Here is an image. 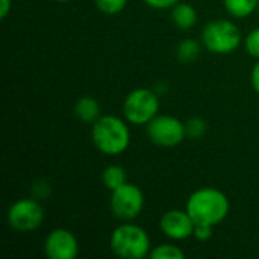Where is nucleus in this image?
Listing matches in <instances>:
<instances>
[{"label":"nucleus","instance_id":"1","mask_svg":"<svg viewBox=\"0 0 259 259\" xmlns=\"http://www.w3.org/2000/svg\"><path fill=\"white\" fill-rule=\"evenodd\" d=\"M187 211L196 225L215 226L228 217L229 200L220 190L205 187L190 196Z\"/></svg>","mask_w":259,"mask_h":259},{"label":"nucleus","instance_id":"2","mask_svg":"<svg viewBox=\"0 0 259 259\" xmlns=\"http://www.w3.org/2000/svg\"><path fill=\"white\" fill-rule=\"evenodd\" d=\"M91 138L97 150L108 156L123 153L131 143L129 127L115 115H100L93 123Z\"/></svg>","mask_w":259,"mask_h":259},{"label":"nucleus","instance_id":"3","mask_svg":"<svg viewBox=\"0 0 259 259\" xmlns=\"http://www.w3.org/2000/svg\"><path fill=\"white\" fill-rule=\"evenodd\" d=\"M111 250L123 259H143L150 253V240L147 232L137 225L118 226L109 240Z\"/></svg>","mask_w":259,"mask_h":259},{"label":"nucleus","instance_id":"4","mask_svg":"<svg viewBox=\"0 0 259 259\" xmlns=\"http://www.w3.org/2000/svg\"><path fill=\"white\" fill-rule=\"evenodd\" d=\"M202 41L211 53L228 55L237 50L241 44V33L232 21L215 20L203 29Z\"/></svg>","mask_w":259,"mask_h":259},{"label":"nucleus","instance_id":"5","mask_svg":"<svg viewBox=\"0 0 259 259\" xmlns=\"http://www.w3.org/2000/svg\"><path fill=\"white\" fill-rule=\"evenodd\" d=\"M159 111V99L152 90L137 88L127 94L123 103V114L132 124H149Z\"/></svg>","mask_w":259,"mask_h":259},{"label":"nucleus","instance_id":"6","mask_svg":"<svg viewBox=\"0 0 259 259\" xmlns=\"http://www.w3.org/2000/svg\"><path fill=\"white\" fill-rule=\"evenodd\" d=\"M109 203H111L112 214L117 219L129 222L141 214L144 208V196L137 185L126 182L112 191Z\"/></svg>","mask_w":259,"mask_h":259},{"label":"nucleus","instance_id":"7","mask_svg":"<svg viewBox=\"0 0 259 259\" xmlns=\"http://www.w3.org/2000/svg\"><path fill=\"white\" fill-rule=\"evenodd\" d=\"M149 138L161 147H175L187 137L185 124L171 115H156L147 124Z\"/></svg>","mask_w":259,"mask_h":259},{"label":"nucleus","instance_id":"8","mask_svg":"<svg viewBox=\"0 0 259 259\" xmlns=\"http://www.w3.org/2000/svg\"><path fill=\"white\" fill-rule=\"evenodd\" d=\"M44 211L36 200L21 199L11 205L8 211V223L18 232H30L41 226Z\"/></svg>","mask_w":259,"mask_h":259},{"label":"nucleus","instance_id":"9","mask_svg":"<svg viewBox=\"0 0 259 259\" xmlns=\"http://www.w3.org/2000/svg\"><path fill=\"white\" fill-rule=\"evenodd\" d=\"M159 226H161V231L164 232V235L167 238L182 241V240L190 238L194 234L196 223L187 209L185 211L171 209L161 217Z\"/></svg>","mask_w":259,"mask_h":259},{"label":"nucleus","instance_id":"10","mask_svg":"<svg viewBox=\"0 0 259 259\" xmlns=\"http://www.w3.org/2000/svg\"><path fill=\"white\" fill-rule=\"evenodd\" d=\"M44 252L50 259H74L79 252V244L70 231L55 229L46 238Z\"/></svg>","mask_w":259,"mask_h":259},{"label":"nucleus","instance_id":"11","mask_svg":"<svg viewBox=\"0 0 259 259\" xmlns=\"http://www.w3.org/2000/svg\"><path fill=\"white\" fill-rule=\"evenodd\" d=\"M74 114L83 123H94L100 117V105L94 97H80L74 105Z\"/></svg>","mask_w":259,"mask_h":259},{"label":"nucleus","instance_id":"12","mask_svg":"<svg viewBox=\"0 0 259 259\" xmlns=\"http://www.w3.org/2000/svg\"><path fill=\"white\" fill-rule=\"evenodd\" d=\"M171 20L173 23L179 27V29H190L196 24L197 21V12L196 9L188 5V3H178L173 6L171 11Z\"/></svg>","mask_w":259,"mask_h":259},{"label":"nucleus","instance_id":"13","mask_svg":"<svg viewBox=\"0 0 259 259\" xmlns=\"http://www.w3.org/2000/svg\"><path fill=\"white\" fill-rule=\"evenodd\" d=\"M226 11L235 18H246L258 11L259 0H223Z\"/></svg>","mask_w":259,"mask_h":259},{"label":"nucleus","instance_id":"14","mask_svg":"<svg viewBox=\"0 0 259 259\" xmlns=\"http://www.w3.org/2000/svg\"><path fill=\"white\" fill-rule=\"evenodd\" d=\"M102 182L108 190L114 191V190H117L118 187H121L123 184L127 182L126 170L123 167H120V165H109L102 173Z\"/></svg>","mask_w":259,"mask_h":259},{"label":"nucleus","instance_id":"15","mask_svg":"<svg viewBox=\"0 0 259 259\" xmlns=\"http://www.w3.org/2000/svg\"><path fill=\"white\" fill-rule=\"evenodd\" d=\"M176 53H178V59L179 61H182V62H191V61H194L199 56L200 46L194 39H184L182 42H179Z\"/></svg>","mask_w":259,"mask_h":259},{"label":"nucleus","instance_id":"16","mask_svg":"<svg viewBox=\"0 0 259 259\" xmlns=\"http://www.w3.org/2000/svg\"><path fill=\"white\" fill-rule=\"evenodd\" d=\"M149 256L152 259H184L185 253L173 244H161L150 250Z\"/></svg>","mask_w":259,"mask_h":259},{"label":"nucleus","instance_id":"17","mask_svg":"<svg viewBox=\"0 0 259 259\" xmlns=\"http://www.w3.org/2000/svg\"><path fill=\"white\" fill-rule=\"evenodd\" d=\"M94 3L103 14L114 15L124 9V6L127 5V0H94Z\"/></svg>","mask_w":259,"mask_h":259},{"label":"nucleus","instance_id":"18","mask_svg":"<svg viewBox=\"0 0 259 259\" xmlns=\"http://www.w3.org/2000/svg\"><path fill=\"white\" fill-rule=\"evenodd\" d=\"M185 132H187V137L193 140H199L206 132V123L202 118H190L185 123Z\"/></svg>","mask_w":259,"mask_h":259},{"label":"nucleus","instance_id":"19","mask_svg":"<svg viewBox=\"0 0 259 259\" xmlns=\"http://www.w3.org/2000/svg\"><path fill=\"white\" fill-rule=\"evenodd\" d=\"M244 46H246V50H247V53H249L250 56L258 58L259 59V27L253 29V30L246 36Z\"/></svg>","mask_w":259,"mask_h":259},{"label":"nucleus","instance_id":"20","mask_svg":"<svg viewBox=\"0 0 259 259\" xmlns=\"http://www.w3.org/2000/svg\"><path fill=\"white\" fill-rule=\"evenodd\" d=\"M212 228L214 226H208V225H196L193 235L199 241H206V240H209L212 237Z\"/></svg>","mask_w":259,"mask_h":259},{"label":"nucleus","instance_id":"21","mask_svg":"<svg viewBox=\"0 0 259 259\" xmlns=\"http://www.w3.org/2000/svg\"><path fill=\"white\" fill-rule=\"evenodd\" d=\"M144 2L153 9H168L179 3V0H144Z\"/></svg>","mask_w":259,"mask_h":259},{"label":"nucleus","instance_id":"22","mask_svg":"<svg viewBox=\"0 0 259 259\" xmlns=\"http://www.w3.org/2000/svg\"><path fill=\"white\" fill-rule=\"evenodd\" d=\"M12 8V0H0V18H6Z\"/></svg>","mask_w":259,"mask_h":259},{"label":"nucleus","instance_id":"23","mask_svg":"<svg viewBox=\"0 0 259 259\" xmlns=\"http://www.w3.org/2000/svg\"><path fill=\"white\" fill-rule=\"evenodd\" d=\"M252 85H253L255 91L259 94V61L252 70Z\"/></svg>","mask_w":259,"mask_h":259},{"label":"nucleus","instance_id":"24","mask_svg":"<svg viewBox=\"0 0 259 259\" xmlns=\"http://www.w3.org/2000/svg\"><path fill=\"white\" fill-rule=\"evenodd\" d=\"M58 2H70V0H58Z\"/></svg>","mask_w":259,"mask_h":259},{"label":"nucleus","instance_id":"25","mask_svg":"<svg viewBox=\"0 0 259 259\" xmlns=\"http://www.w3.org/2000/svg\"><path fill=\"white\" fill-rule=\"evenodd\" d=\"M258 14H259V5H258Z\"/></svg>","mask_w":259,"mask_h":259}]
</instances>
